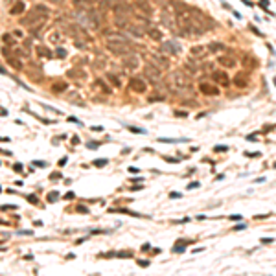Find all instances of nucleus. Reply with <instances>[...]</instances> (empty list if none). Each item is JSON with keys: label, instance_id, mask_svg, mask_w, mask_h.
<instances>
[{"label": "nucleus", "instance_id": "nucleus-22", "mask_svg": "<svg viewBox=\"0 0 276 276\" xmlns=\"http://www.w3.org/2000/svg\"><path fill=\"white\" fill-rule=\"evenodd\" d=\"M33 11H35V13H39V15H42V17H48V15H50V11L46 9V6H42V4L35 6V8H33Z\"/></svg>", "mask_w": 276, "mask_h": 276}, {"label": "nucleus", "instance_id": "nucleus-41", "mask_svg": "<svg viewBox=\"0 0 276 276\" xmlns=\"http://www.w3.org/2000/svg\"><path fill=\"white\" fill-rule=\"evenodd\" d=\"M226 149H228V147H225V146H217V147H215V151H217V153H221V151H226Z\"/></svg>", "mask_w": 276, "mask_h": 276}, {"label": "nucleus", "instance_id": "nucleus-14", "mask_svg": "<svg viewBox=\"0 0 276 276\" xmlns=\"http://www.w3.org/2000/svg\"><path fill=\"white\" fill-rule=\"evenodd\" d=\"M208 52L210 54H225L226 52V46L223 42H210L208 44Z\"/></svg>", "mask_w": 276, "mask_h": 276}, {"label": "nucleus", "instance_id": "nucleus-38", "mask_svg": "<svg viewBox=\"0 0 276 276\" xmlns=\"http://www.w3.org/2000/svg\"><path fill=\"white\" fill-rule=\"evenodd\" d=\"M247 156H250V158H258V156H261L260 153H245Z\"/></svg>", "mask_w": 276, "mask_h": 276}, {"label": "nucleus", "instance_id": "nucleus-5", "mask_svg": "<svg viewBox=\"0 0 276 276\" xmlns=\"http://www.w3.org/2000/svg\"><path fill=\"white\" fill-rule=\"evenodd\" d=\"M160 52H162V54L177 55V54H180V46H179V42H175V41H166V42L160 44Z\"/></svg>", "mask_w": 276, "mask_h": 276}, {"label": "nucleus", "instance_id": "nucleus-12", "mask_svg": "<svg viewBox=\"0 0 276 276\" xmlns=\"http://www.w3.org/2000/svg\"><path fill=\"white\" fill-rule=\"evenodd\" d=\"M138 64H140V61H138V57L134 54H127L123 57V66L125 68H138Z\"/></svg>", "mask_w": 276, "mask_h": 276}, {"label": "nucleus", "instance_id": "nucleus-29", "mask_svg": "<svg viewBox=\"0 0 276 276\" xmlns=\"http://www.w3.org/2000/svg\"><path fill=\"white\" fill-rule=\"evenodd\" d=\"M149 35H151L155 41H160V39H162V35H160V31H158V30H149Z\"/></svg>", "mask_w": 276, "mask_h": 276}, {"label": "nucleus", "instance_id": "nucleus-47", "mask_svg": "<svg viewBox=\"0 0 276 276\" xmlns=\"http://www.w3.org/2000/svg\"><path fill=\"white\" fill-rule=\"evenodd\" d=\"M138 265H142V267H147L149 263H147V261H140V260H138Z\"/></svg>", "mask_w": 276, "mask_h": 276}, {"label": "nucleus", "instance_id": "nucleus-42", "mask_svg": "<svg viewBox=\"0 0 276 276\" xmlns=\"http://www.w3.org/2000/svg\"><path fill=\"white\" fill-rule=\"evenodd\" d=\"M274 239L272 238H261V243H272Z\"/></svg>", "mask_w": 276, "mask_h": 276}, {"label": "nucleus", "instance_id": "nucleus-7", "mask_svg": "<svg viewBox=\"0 0 276 276\" xmlns=\"http://www.w3.org/2000/svg\"><path fill=\"white\" fill-rule=\"evenodd\" d=\"M241 63H243V68H248V70H254V68H258V59L252 55V54H243L241 57Z\"/></svg>", "mask_w": 276, "mask_h": 276}, {"label": "nucleus", "instance_id": "nucleus-26", "mask_svg": "<svg viewBox=\"0 0 276 276\" xmlns=\"http://www.w3.org/2000/svg\"><path fill=\"white\" fill-rule=\"evenodd\" d=\"M94 88H101L103 92H110V88H109L101 79H96V81H94Z\"/></svg>", "mask_w": 276, "mask_h": 276}, {"label": "nucleus", "instance_id": "nucleus-16", "mask_svg": "<svg viewBox=\"0 0 276 276\" xmlns=\"http://www.w3.org/2000/svg\"><path fill=\"white\" fill-rule=\"evenodd\" d=\"M214 79H215L221 87H228V85H230V79H228V76H226L225 72H214Z\"/></svg>", "mask_w": 276, "mask_h": 276}, {"label": "nucleus", "instance_id": "nucleus-40", "mask_svg": "<svg viewBox=\"0 0 276 276\" xmlns=\"http://www.w3.org/2000/svg\"><path fill=\"white\" fill-rule=\"evenodd\" d=\"M4 42H8V44H11V42H13V39H11L9 35H4Z\"/></svg>", "mask_w": 276, "mask_h": 276}, {"label": "nucleus", "instance_id": "nucleus-15", "mask_svg": "<svg viewBox=\"0 0 276 276\" xmlns=\"http://www.w3.org/2000/svg\"><path fill=\"white\" fill-rule=\"evenodd\" d=\"M219 64L221 66H226V68H232V66H236V59L232 57V55H219Z\"/></svg>", "mask_w": 276, "mask_h": 276}, {"label": "nucleus", "instance_id": "nucleus-1", "mask_svg": "<svg viewBox=\"0 0 276 276\" xmlns=\"http://www.w3.org/2000/svg\"><path fill=\"white\" fill-rule=\"evenodd\" d=\"M169 81H171V88L177 90V92H190V90H192L190 77H188V74L184 72V70H175V72H171Z\"/></svg>", "mask_w": 276, "mask_h": 276}, {"label": "nucleus", "instance_id": "nucleus-8", "mask_svg": "<svg viewBox=\"0 0 276 276\" xmlns=\"http://www.w3.org/2000/svg\"><path fill=\"white\" fill-rule=\"evenodd\" d=\"M129 87H131V90L138 92V94H144V92L147 90V85H146L144 79H140V77H133L131 83H129Z\"/></svg>", "mask_w": 276, "mask_h": 276}, {"label": "nucleus", "instance_id": "nucleus-45", "mask_svg": "<svg viewBox=\"0 0 276 276\" xmlns=\"http://www.w3.org/2000/svg\"><path fill=\"white\" fill-rule=\"evenodd\" d=\"M92 131H103V127H101V125H94V127H92Z\"/></svg>", "mask_w": 276, "mask_h": 276}, {"label": "nucleus", "instance_id": "nucleus-18", "mask_svg": "<svg viewBox=\"0 0 276 276\" xmlns=\"http://www.w3.org/2000/svg\"><path fill=\"white\" fill-rule=\"evenodd\" d=\"M6 61H8V64H11L13 68H15V70H22V61L20 59H17L15 55H6Z\"/></svg>", "mask_w": 276, "mask_h": 276}, {"label": "nucleus", "instance_id": "nucleus-4", "mask_svg": "<svg viewBox=\"0 0 276 276\" xmlns=\"http://www.w3.org/2000/svg\"><path fill=\"white\" fill-rule=\"evenodd\" d=\"M144 76L149 79V81H160V77H162V68L156 66V64H146L144 66Z\"/></svg>", "mask_w": 276, "mask_h": 276}, {"label": "nucleus", "instance_id": "nucleus-46", "mask_svg": "<svg viewBox=\"0 0 276 276\" xmlns=\"http://www.w3.org/2000/svg\"><path fill=\"white\" fill-rule=\"evenodd\" d=\"M169 197H171V199H179V197H180V193H177V192H175V193H171Z\"/></svg>", "mask_w": 276, "mask_h": 276}, {"label": "nucleus", "instance_id": "nucleus-11", "mask_svg": "<svg viewBox=\"0 0 276 276\" xmlns=\"http://www.w3.org/2000/svg\"><path fill=\"white\" fill-rule=\"evenodd\" d=\"M199 90L202 92V94H206V96H217L219 94V88L214 87V85H208V83H201Z\"/></svg>", "mask_w": 276, "mask_h": 276}, {"label": "nucleus", "instance_id": "nucleus-48", "mask_svg": "<svg viewBox=\"0 0 276 276\" xmlns=\"http://www.w3.org/2000/svg\"><path fill=\"white\" fill-rule=\"evenodd\" d=\"M50 2H54V4H59V2H63V0H50Z\"/></svg>", "mask_w": 276, "mask_h": 276}, {"label": "nucleus", "instance_id": "nucleus-13", "mask_svg": "<svg viewBox=\"0 0 276 276\" xmlns=\"http://www.w3.org/2000/svg\"><path fill=\"white\" fill-rule=\"evenodd\" d=\"M151 61H153V64H156V66H160V68H168V66H169V59L158 55V54H153V55H151Z\"/></svg>", "mask_w": 276, "mask_h": 276}, {"label": "nucleus", "instance_id": "nucleus-39", "mask_svg": "<svg viewBox=\"0 0 276 276\" xmlns=\"http://www.w3.org/2000/svg\"><path fill=\"white\" fill-rule=\"evenodd\" d=\"M13 169H15V171H18V173H22V164H15V166H13Z\"/></svg>", "mask_w": 276, "mask_h": 276}, {"label": "nucleus", "instance_id": "nucleus-31", "mask_svg": "<svg viewBox=\"0 0 276 276\" xmlns=\"http://www.w3.org/2000/svg\"><path fill=\"white\" fill-rule=\"evenodd\" d=\"M59 197V193L57 192H52V193H48V202H55V199Z\"/></svg>", "mask_w": 276, "mask_h": 276}, {"label": "nucleus", "instance_id": "nucleus-32", "mask_svg": "<svg viewBox=\"0 0 276 276\" xmlns=\"http://www.w3.org/2000/svg\"><path fill=\"white\" fill-rule=\"evenodd\" d=\"M127 129H129V131H133V133H140V134H144V133H146V129H138V127H133V125H127Z\"/></svg>", "mask_w": 276, "mask_h": 276}, {"label": "nucleus", "instance_id": "nucleus-17", "mask_svg": "<svg viewBox=\"0 0 276 276\" xmlns=\"http://www.w3.org/2000/svg\"><path fill=\"white\" fill-rule=\"evenodd\" d=\"M114 13L116 15H127V13H131V8H129V4L118 2V4H114Z\"/></svg>", "mask_w": 276, "mask_h": 276}, {"label": "nucleus", "instance_id": "nucleus-35", "mask_svg": "<svg viewBox=\"0 0 276 276\" xmlns=\"http://www.w3.org/2000/svg\"><path fill=\"white\" fill-rule=\"evenodd\" d=\"M57 57H61V59H63V57H66V52H64L63 48H57Z\"/></svg>", "mask_w": 276, "mask_h": 276}, {"label": "nucleus", "instance_id": "nucleus-21", "mask_svg": "<svg viewBox=\"0 0 276 276\" xmlns=\"http://www.w3.org/2000/svg\"><path fill=\"white\" fill-rule=\"evenodd\" d=\"M24 9H26L24 4H22V2H17V4H13V8H11V15H20Z\"/></svg>", "mask_w": 276, "mask_h": 276}, {"label": "nucleus", "instance_id": "nucleus-10", "mask_svg": "<svg viewBox=\"0 0 276 276\" xmlns=\"http://www.w3.org/2000/svg\"><path fill=\"white\" fill-rule=\"evenodd\" d=\"M206 52H208V46H193V48L190 50V55L193 59H204Z\"/></svg>", "mask_w": 276, "mask_h": 276}, {"label": "nucleus", "instance_id": "nucleus-25", "mask_svg": "<svg viewBox=\"0 0 276 276\" xmlns=\"http://www.w3.org/2000/svg\"><path fill=\"white\" fill-rule=\"evenodd\" d=\"M182 70H184V72H186L188 76H195V72H197V70H195V66H193L192 63H186V64H184V66H182Z\"/></svg>", "mask_w": 276, "mask_h": 276}, {"label": "nucleus", "instance_id": "nucleus-19", "mask_svg": "<svg viewBox=\"0 0 276 276\" xmlns=\"http://www.w3.org/2000/svg\"><path fill=\"white\" fill-rule=\"evenodd\" d=\"M234 85H236V87H239V88H247V87H248V79H247V76L238 74V76L234 77Z\"/></svg>", "mask_w": 276, "mask_h": 276}, {"label": "nucleus", "instance_id": "nucleus-9", "mask_svg": "<svg viewBox=\"0 0 276 276\" xmlns=\"http://www.w3.org/2000/svg\"><path fill=\"white\" fill-rule=\"evenodd\" d=\"M147 26H149V24H142V26H140V24H129L125 30H127L131 35H134V37H142V35L147 31Z\"/></svg>", "mask_w": 276, "mask_h": 276}, {"label": "nucleus", "instance_id": "nucleus-33", "mask_svg": "<svg viewBox=\"0 0 276 276\" xmlns=\"http://www.w3.org/2000/svg\"><path fill=\"white\" fill-rule=\"evenodd\" d=\"M37 52H39L41 55H46V57H50V55H52V54H50L48 50H44V48H41V46H39V48H37Z\"/></svg>", "mask_w": 276, "mask_h": 276}, {"label": "nucleus", "instance_id": "nucleus-20", "mask_svg": "<svg viewBox=\"0 0 276 276\" xmlns=\"http://www.w3.org/2000/svg\"><path fill=\"white\" fill-rule=\"evenodd\" d=\"M74 6L79 9H92V2L90 0H74Z\"/></svg>", "mask_w": 276, "mask_h": 276}, {"label": "nucleus", "instance_id": "nucleus-36", "mask_svg": "<svg viewBox=\"0 0 276 276\" xmlns=\"http://www.w3.org/2000/svg\"><path fill=\"white\" fill-rule=\"evenodd\" d=\"M94 164H96L98 168H101V166H105V164H107V160H96V162H94Z\"/></svg>", "mask_w": 276, "mask_h": 276}, {"label": "nucleus", "instance_id": "nucleus-23", "mask_svg": "<svg viewBox=\"0 0 276 276\" xmlns=\"http://www.w3.org/2000/svg\"><path fill=\"white\" fill-rule=\"evenodd\" d=\"M66 88H68V83H63V81H57V83L52 87L54 92H63V90H66Z\"/></svg>", "mask_w": 276, "mask_h": 276}, {"label": "nucleus", "instance_id": "nucleus-27", "mask_svg": "<svg viewBox=\"0 0 276 276\" xmlns=\"http://www.w3.org/2000/svg\"><path fill=\"white\" fill-rule=\"evenodd\" d=\"M68 77H79V79H85V72H83V70H70V72H68Z\"/></svg>", "mask_w": 276, "mask_h": 276}, {"label": "nucleus", "instance_id": "nucleus-2", "mask_svg": "<svg viewBox=\"0 0 276 276\" xmlns=\"http://www.w3.org/2000/svg\"><path fill=\"white\" fill-rule=\"evenodd\" d=\"M131 42H122V41H107V50H110L112 54H116V55H127L131 54Z\"/></svg>", "mask_w": 276, "mask_h": 276}, {"label": "nucleus", "instance_id": "nucleus-3", "mask_svg": "<svg viewBox=\"0 0 276 276\" xmlns=\"http://www.w3.org/2000/svg\"><path fill=\"white\" fill-rule=\"evenodd\" d=\"M162 24H164L166 28H169L171 31H177V30H179V22H177V15H173L169 8L162 11Z\"/></svg>", "mask_w": 276, "mask_h": 276}, {"label": "nucleus", "instance_id": "nucleus-28", "mask_svg": "<svg viewBox=\"0 0 276 276\" xmlns=\"http://www.w3.org/2000/svg\"><path fill=\"white\" fill-rule=\"evenodd\" d=\"M48 41H50V42H54V44H57V42L61 41V35H59V31H52V33L48 35Z\"/></svg>", "mask_w": 276, "mask_h": 276}, {"label": "nucleus", "instance_id": "nucleus-6", "mask_svg": "<svg viewBox=\"0 0 276 276\" xmlns=\"http://www.w3.org/2000/svg\"><path fill=\"white\" fill-rule=\"evenodd\" d=\"M136 8H138V17L149 18L153 15V8H151L149 2H146V0H136Z\"/></svg>", "mask_w": 276, "mask_h": 276}, {"label": "nucleus", "instance_id": "nucleus-24", "mask_svg": "<svg viewBox=\"0 0 276 276\" xmlns=\"http://www.w3.org/2000/svg\"><path fill=\"white\" fill-rule=\"evenodd\" d=\"M158 142H162V144H177V142H188V140H186V138H184V140H182V138H180V140H179V138H158Z\"/></svg>", "mask_w": 276, "mask_h": 276}, {"label": "nucleus", "instance_id": "nucleus-30", "mask_svg": "<svg viewBox=\"0 0 276 276\" xmlns=\"http://www.w3.org/2000/svg\"><path fill=\"white\" fill-rule=\"evenodd\" d=\"M109 81H110L114 87H122V83H120V79H118L116 76H110V74H109Z\"/></svg>", "mask_w": 276, "mask_h": 276}, {"label": "nucleus", "instance_id": "nucleus-37", "mask_svg": "<svg viewBox=\"0 0 276 276\" xmlns=\"http://www.w3.org/2000/svg\"><path fill=\"white\" fill-rule=\"evenodd\" d=\"M199 186H201V184H199V182H192V184H190V186H188V190H195V188H199Z\"/></svg>", "mask_w": 276, "mask_h": 276}, {"label": "nucleus", "instance_id": "nucleus-44", "mask_svg": "<svg viewBox=\"0 0 276 276\" xmlns=\"http://www.w3.org/2000/svg\"><path fill=\"white\" fill-rule=\"evenodd\" d=\"M234 230H245V223H243V225H238V226H234Z\"/></svg>", "mask_w": 276, "mask_h": 276}, {"label": "nucleus", "instance_id": "nucleus-34", "mask_svg": "<svg viewBox=\"0 0 276 276\" xmlns=\"http://www.w3.org/2000/svg\"><path fill=\"white\" fill-rule=\"evenodd\" d=\"M175 116H179V118H182V116H184V118H186V116H188V112H184V110H175Z\"/></svg>", "mask_w": 276, "mask_h": 276}, {"label": "nucleus", "instance_id": "nucleus-43", "mask_svg": "<svg viewBox=\"0 0 276 276\" xmlns=\"http://www.w3.org/2000/svg\"><path fill=\"white\" fill-rule=\"evenodd\" d=\"M230 219H232V221H239V219H241V215H238V214H234V215H230Z\"/></svg>", "mask_w": 276, "mask_h": 276}]
</instances>
